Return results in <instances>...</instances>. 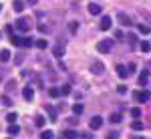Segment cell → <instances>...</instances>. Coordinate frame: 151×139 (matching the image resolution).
Instances as JSON below:
<instances>
[{
  "mask_svg": "<svg viewBox=\"0 0 151 139\" xmlns=\"http://www.w3.org/2000/svg\"><path fill=\"white\" fill-rule=\"evenodd\" d=\"M133 99H135L137 103H147L151 99V93L149 91H135L133 93Z\"/></svg>",
  "mask_w": 151,
  "mask_h": 139,
  "instance_id": "6da1fadb",
  "label": "cell"
},
{
  "mask_svg": "<svg viewBox=\"0 0 151 139\" xmlns=\"http://www.w3.org/2000/svg\"><path fill=\"white\" fill-rule=\"evenodd\" d=\"M16 28H18L20 32H28V30H30V20H28V18H18V20H16Z\"/></svg>",
  "mask_w": 151,
  "mask_h": 139,
  "instance_id": "7a4b0ae2",
  "label": "cell"
},
{
  "mask_svg": "<svg viewBox=\"0 0 151 139\" xmlns=\"http://www.w3.org/2000/svg\"><path fill=\"white\" fill-rule=\"evenodd\" d=\"M111 48H113V42L111 40H99L97 42V50L99 53H111Z\"/></svg>",
  "mask_w": 151,
  "mask_h": 139,
  "instance_id": "3957f363",
  "label": "cell"
},
{
  "mask_svg": "<svg viewBox=\"0 0 151 139\" xmlns=\"http://www.w3.org/2000/svg\"><path fill=\"white\" fill-rule=\"evenodd\" d=\"M89 127L93 129V131H97V129H101V127H103V117L95 115L93 119H91V123H89Z\"/></svg>",
  "mask_w": 151,
  "mask_h": 139,
  "instance_id": "277c9868",
  "label": "cell"
},
{
  "mask_svg": "<svg viewBox=\"0 0 151 139\" xmlns=\"http://www.w3.org/2000/svg\"><path fill=\"white\" fill-rule=\"evenodd\" d=\"M91 71H93L95 75H103L105 73V65L101 60H93V65H91Z\"/></svg>",
  "mask_w": 151,
  "mask_h": 139,
  "instance_id": "5b68a950",
  "label": "cell"
},
{
  "mask_svg": "<svg viewBox=\"0 0 151 139\" xmlns=\"http://www.w3.org/2000/svg\"><path fill=\"white\" fill-rule=\"evenodd\" d=\"M111 24H113L111 16H103V18H101V22H99V28H101V30H109V28H111Z\"/></svg>",
  "mask_w": 151,
  "mask_h": 139,
  "instance_id": "8992f818",
  "label": "cell"
},
{
  "mask_svg": "<svg viewBox=\"0 0 151 139\" xmlns=\"http://www.w3.org/2000/svg\"><path fill=\"white\" fill-rule=\"evenodd\" d=\"M22 97L26 99V101H32V99H35V89H32L30 85L24 87V89H22Z\"/></svg>",
  "mask_w": 151,
  "mask_h": 139,
  "instance_id": "52a82bcc",
  "label": "cell"
},
{
  "mask_svg": "<svg viewBox=\"0 0 151 139\" xmlns=\"http://www.w3.org/2000/svg\"><path fill=\"white\" fill-rule=\"evenodd\" d=\"M117 18H119V22L123 24V26H131V18H129L127 14H125V12H117Z\"/></svg>",
  "mask_w": 151,
  "mask_h": 139,
  "instance_id": "ba28073f",
  "label": "cell"
},
{
  "mask_svg": "<svg viewBox=\"0 0 151 139\" xmlns=\"http://www.w3.org/2000/svg\"><path fill=\"white\" fill-rule=\"evenodd\" d=\"M89 12H91L93 16H97V14H101V12H103V6H101V4H97V2H91V4H89Z\"/></svg>",
  "mask_w": 151,
  "mask_h": 139,
  "instance_id": "9c48e42d",
  "label": "cell"
},
{
  "mask_svg": "<svg viewBox=\"0 0 151 139\" xmlns=\"http://www.w3.org/2000/svg\"><path fill=\"white\" fill-rule=\"evenodd\" d=\"M117 75H119L121 79H127V77H129V69H127V67H123V65H117Z\"/></svg>",
  "mask_w": 151,
  "mask_h": 139,
  "instance_id": "30bf717a",
  "label": "cell"
},
{
  "mask_svg": "<svg viewBox=\"0 0 151 139\" xmlns=\"http://www.w3.org/2000/svg\"><path fill=\"white\" fill-rule=\"evenodd\" d=\"M32 45H35V42H32V38H30V36H20V46H22V48H26V46L30 48Z\"/></svg>",
  "mask_w": 151,
  "mask_h": 139,
  "instance_id": "8fae6325",
  "label": "cell"
},
{
  "mask_svg": "<svg viewBox=\"0 0 151 139\" xmlns=\"http://www.w3.org/2000/svg\"><path fill=\"white\" fill-rule=\"evenodd\" d=\"M0 60H2V63H8V60H10V50H8V48H2V50H0Z\"/></svg>",
  "mask_w": 151,
  "mask_h": 139,
  "instance_id": "7c38bea8",
  "label": "cell"
},
{
  "mask_svg": "<svg viewBox=\"0 0 151 139\" xmlns=\"http://www.w3.org/2000/svg\"><path fill=\"white\" fill-rule=\"evenodd\" d=\"M12 8H14V12H22L24 10V2L22 0H14V2H12Z\"/></svg>",
  "mask_w": 151,
  "mask_h": 139,
  "instance_id": "4fadbf2b",
  "label": "cell"
},
{
  "mask_svg": "<svg viewBox=\"0 0 151 139\" xmlns=\"http://www.w3.org/2000/svg\"><path fill=\"white\" fill-rule=\"evenodd\" d=\"M63 135H65V139H75V137H79V133H77L75 129H67Z\"/></svg>",
  "mask_w": 151,
  "mask_h": 139,
  "instance_id": "5bb4252c",
  "label": "cell"
},
{
  "mask_svg": "<svg viewBox=\"0 0 151 139\" xmlns=\"http://www.w3.org/2000/svg\"><path fill=\"white\" fill-rule=\"evenodd\" d=\"M147 79H149V71H141V75H139V85H145V83H147Z\"/></svg>",
  "mask_w": 151,
  "mask_h": 139,
  "instance_id": "9a60e30c",
  "label": "cell"
},
{
  "mask_svg": "<svg viewBox=\"0 0 151 139\" xmlns=\"http://www.w3.org/2000/svg\"><path fill=\"white\" fill-rule=\"evenodd\" d=\"M48 95H50L52 99H57V97H60V89H58V87H50V89H48Z\"/></svg>",
  "mask_w": 151,
  "mask_h": 139,
  "instance_id": "2e32d148",
  "label": "cell"
},
{
  "mask_svg": "<svg viewBox=\"0 0 151 139\" xmlns=\"http://www.w3.org/2000/svg\"><path fill=\"white\" fill-rule=\"evenodd\" d=\"M139 48L143 50V53H149V50H151V42H149V40H141Z\"/></svg>",
  "mask_w": 151,
  "mask_h": 139,
  "instance_id": "e0dca14e",
  "label": "cell"
},
{
  "mask_svg": "<svg viewBox=\"0 0 151 139\" xmlns=\"http://www.w3.org/2000/svg\"><path fill=\"white\" fill-rule=\"evenodd\" d=\"M35 45L38 46L40 50H45V48H47V46H48V42H47V38H38V40H36Z\"/></svg>",
  "mask_w": 151,
  "mask_h": 139,
  "instance_id": "ac0fdd59",
  "label": "cell"
},
{
  "mask_svg": "<svg viewBox=\"0 0 151 139\" xmlns=\"http://www.w3.org/2000/svg\"><path fill=\"white\" fill-rule=\"evenodd\" d=\"M131 129H133V131H141V129H143V123H141L139 119H135V121L131 123Z\"/></svg>",
  "mask_w": 151,
  "mask_h": 139,
  "instance_id": "d6986e66",
  "label": "cell"
},
{
  "mask_svg": "<svg viewBox=\"0 0 151 139\" xmlns=\"http://www.w3.org/2000/svg\"><path fill=\"white\" fill-rule=\"evenodd\" d=\"M20 131V127L16 125V123H12V125H8V135H16Z\"/></svg>",
  "mask_w": 151,
  "mask_h": 139,
  "instance_id": "ffe728a7",
  "label": "cell"
},
{
  "mask_svg": "<svg viewBox=\"0 0 151 139\" xmlns=\"http://www.w3.org/2000/svg\"><path fill=\"white\" fill-rule=\"evenodd\" d=\"M52 137H55V133H52L50 129H45V131L40 133V139H52Z\"/></svg>",
  "mask_w": 151,
  "mask_h": 139,
  "instance_id": "44dd1931",
  "label": "cell"
},
{
  "mask_svg": "<svg viewBox=\"0 0 151 139\" xmlns=\"http://www.w3.org/2000/svg\"><path fill=\"white\" fill-rule=\"evenodd\" d=\"M69 30L75 35V32L79 30V22H77V20H70V22H69Z\"/></svg>",
  "mask_w": 151,
  "mask_h": 139,
  "instance_id": "7402d4cb",
  "label": "cell"
},
{
  "mask_svg": "<svg viewBox=\"0 0 151 139\" xmlns=\"http://www.w3.org/2000/svg\"><path fill=\"white\" fill-rule=\"evenodd\" d=\"M52 53H55V57H58V58H60V57H63V53H65V48H63L60 45H57L55 48H52Z\"/></svg>",
  "mask_w": 151,
  "mask_h": 139,
  "instance_id": "603a6c76",
  "label": "cell"
},
{
  "mask_svg": "<svg viewBox=\"0 0 151 139\" xmlns=\"http://www.w3.org/2000/svg\"><path fill=\"white\" fill-rule=\"evenodd\" d=\"M70 91H73V89H70V85H63V87H60V95H63V97L70 95Z\"/></svg>",
  "mask_w": 151,
  "mask_h": 139,
  "instance_id": "cb8c5ba5",
  "label": "cell"
},
{
  "mask_svg": "<svg viewBox=\"0 0 151 139\" xmlns=\"http://www.w3.org/2000/svg\"><path fill=\"white\" fill-rule=\"evenodd\" d=\"M121 119H123L121 113H113V115L109 117V121H111V123H121Z\"/></svg>",
  "mask_w": 151,
  "mask_h": 139,
  "instance_id": "d4e9b609",
  "label": "cell"
},
{
  "mask_svg": "<svg viewBox=\"0 0 151 139\" xmlns=\"http://www.w3.org/2000/svg\"><path fill=\"white\" fill-rule=\"evenodd\" d=\"M73 113H75V115H81V113H83V105L81 103H75V105H73Z\"/></svg>",
  "mask_w": 151,
  "mask_h": 139,
  "instance_id": "484cf974",
  "label": "cell"
},
{
  "mask_svg": "<svg viewBox=\"0 0 151 139\" xmlns=\"http://www.w3.org/2000/svg\"><path fill=\"white\" fill-rule=\"evenodd\" d=\"M35 125H36V127H42V125H45V117H42V115H36L35 117Z\"/></svg>",
  "mask_w": 151,
  "mask_h": 139,
  "instance_id": "4316f807",
  "label": "cell"
},
{
  "mask_svg": "<svg viewBox=\"0 0 151 139\" xmlns=\"http://www.w3.org/2000/svg\"><path fill=\"white\" fill-rule=\"evenodd\" d=\"M131 117H133V119H139L141 117V109L139 107H133V109H131Z\"/></svg>",
  "mask_w": 151,
  "mask_h": 139,
  "instance_id": "83f0119b",
  "label": "cell"
},
{
  "mask_svg": "<svg viewBox=\"0 0 151 139\" xmlns=\"http://www.w3.org/2000/svg\"><path fill=\"white\" fill-rule=\"evenodd\" d=\"M16 119H18V117H16V113H8V115H6V121H8V123H16Z\"/></svg>",
  "mask_w": 151,
  "mask_h": 139,
  "instance_id": "f1b7e54d",
  "label": "cell"
},
{
  "mask_svg": "<svg viewBox=\"0 0 151 139\" xmlns=\"http://www.w3.org/2000/svg\"><path fill=\"white\" fill-rule=\"evenodd\" d=\"M47 111H48V115H50V121H57V111L52 107H47Z\"/></svg>",
  "mask_w": 151,
  "mask_h": 139,
  "instance_id": "f546056e",
  "label": "cell"
},
{
  "mask_svg": "<svg viewBox=\"0 0 151 139\" xmlns=\"http://www.w3.org/2000/svg\"><path fill=\"white\" fill-rule=\"evenodd\" d=\"M10 42H12V45H14V46H20V36L12 35V36H10Z\"/></svg>",
  "mask_w": 151,
  "mask_h": 139,
  "instance_id": "4dcf8cb0",
  "label": "cell"
},
{
  "mask_svg": "<svg viewBox=\"0 0 151 139\" xmlns=\"http://www.w3.org/2000/svg\"><path fill=\"white\" fill-rule=\"evenodd\" d=\"M137 28H139V32H141V35H149V26H145V24H139Z\"/></svg>",
  "mask_w": 151,
  "mask_h": 139,
  "instance_id": "1f68e13d",
  "label": "cell"
},
{
  "mask_svg": "<svg viewBox=\"0 0 151 139\" xmlns=\"http://www.w3.org/2000/svg\"><path fill=\"white\" fill-rule=\"evenodd\" d=\"M127 38H129V45H131V46H133L135 42H137V36H135V35H129Z\"/></svg>",
  "mask_w": 151,
  "mask_h": 139,
  "instance_id": "d6a6232c",
  "label": "cell"
},
{
  "mask_svg": "<svg viewBox=\"0 0 151 139\" xmlns=\"http://www.w3.org/2000/svg\"><path fill=\"white\" fill-rule=\"evenodd\" d=\"M14 85H16L14 81H8L6 83V91H14Z\"/></svg>",
  "mask_w": 151,
  "mask_h": 139,
  "instance_id": "836d02e7",
  "label": "cell"
},
{
  "mask_svg": "<svg viewBox=\"0 0 151 139\" xmlns=\"http://www.w3.org/2000/svg\"><path fill=\"white\" fill-rule=\"evenodd\" d=\"M107 139H119V133H117V131H111V133L107 135Z\"/></svg>",
  "mask_w": 151,
  "mask_h": 139,
  "instance_id": "e575fe53",
  "label": "cell"
},
{
  "mask_svg": "<svg viewBox=\"0 0 151 139\" xmlns=\"http://www.w3.org/2000/svg\"><path fill=\"white\" fill-rule=\"evenodd\" d=\"M117 91L121 93V95H125V93H127V87H125V85H119V87H117Z\"/></svg>",
  "mask_w": 151,
  "mask_h": 139,
  "instance_id": "d590c367",
  "label": "cell"
},
{
  "mask_svg": "<svg viewBox=\"0 0 151 139\" xmlns=\"http://www.w3.org/2000/svg\"><path fill=\"white\" fill-rule=\"evenodd\" d=\"M2 105H6V107H8V105H12V103H10V99H8L6 95H2Z\"/></svg>",
  "mask_w": 151,
  "mask_h": 139,
  "instance_id": "8d00e7d4",
  "label": "cell"
},
{
  "mask_svg": "<svg viewBox=\"0 0 151 139\" xmlns=\"http://www.w3.org/2000/svg\"><path fill=\"white\" fill-rule=\"evenodd\" d=\"M22 60H24V55H16V58H14V63H16V65H20Z\"/></svg>",
  "mask_w": 151,
  "mask_h": 139,
  "instance_id": "74e56055",
  "label": "cell"
},
{
  "mask_svg": "<svg viewBox=\"0 0 151 139\" xmlns=\"http://www.w3.org/2000/svg\"><path fill=\"white\" fill-rule=\"evenodd\" d=\"M47 30H48L47 24H38V32H47Z\"/></svg>",
  "mask_w": 151,
  "mask_h": 139,
  "instance_id": "f35d334b",
  "label": "cell"
},
{
  "mask_svg": "<svg viewBox=\"0 0 151 139\" xmlns=\"http://www.w3.org/2000/svg\"><path fill=\"white\" fill-rule=\"evenodd\" d=\"M127 69H129V75H131V73H135V63H131Z\"/></svg>",
  "mask_w": 151,
  "mask_h": 139,
  "instance_id": "ab89813d",
  "label": "cell"
},
{
  "mask_svg": "<svg viewBox=\"0 0 151 139\" xmlns=\"http://www.w3.org/2000/svg\"><path fill=\"white\" fill-rule=\"evenodd\" d=\"M36 2H38V0H28V4H36Z\"/></svg>",
  "mask_w": 151,
  "mask_h": 139,
  "instance_id": "60d3db41",
  "label": "cell"
},
{
  "mask_svg": "<svg viewBox=\"0 0 151 139\" xmlns=\"http://www.w3.org/2000/svg\"><path fill=\"white\" fill-rule=\"evenodd\" d=\"M0 12H2V4H0Z\"/></svg>",
  "mask_w": 151,
  "mask_h": 139,
  "instance_id": "b9f144b4",
  "label": "cell"
},
{
  "mask_svg": "<svg viewBox=\"0 0 151 139\" xmlns=\"http://www.w3.org/2000/svg\"><path fill=\"white\" fill-rule=\"evenodd\" d=\"M137 139H143V137H137Z\"/></svg>",
  "mask_w": 151,
  "mask_h": 139,
  "instance_id": "7bdbcfd3",
  "label": "cell"
},
{
  "mask_svg": "<svg viewBox=\"0 0 151 139\" xmlns=\"http://www.w3.org/2000/svg\"><path fill=\"white\" fill-rule=\"evenodd\" d=\"M8 139H10V137H8Z\"/></svg>",
  "mask_w": 151,
  "mask_h": 139,
  "instance_id": "ee69618b",
  "label": "cell"
}]
</instances>
